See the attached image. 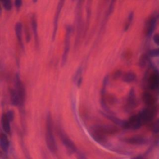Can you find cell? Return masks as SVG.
<instances>
[{
	"label": "cell",
	"instance_id": "20",
	"mask_svg": "<svg viewBox=\"0 0 159 159\" xmlns=\"http://www.w3.org/2000/svg\"><path fill=\"white\" fill-rule=\"evenodd\" d=\"M7 117L8 118V119L9 120V121H12L14 119V112L12 111H9L6 114Z\"/></svg>",
	"mask_w": 159,
	"mask_h": 159
},
{
	"label": "cell",
	"instance_id": "25",
	"mask_svg": "<svg viewBox=\"0 0 159 159\" xmlns=\"http://www.w3.org/2000/svg\"><path fill=\"white\" fill-rule=\"evenodd\" d=\"M132 159H144V158H143V156H142V155H139L135 156V157L132 158Z\"/></svg>",
	"mask_w": 159,
	"mask_h": 159
},
{
	"label": "cell",
	"instance_id": "12",
	"mask_svg": "<svg viewBox=\"0 0 159 159\" xmlns=\"http://www.w3.org/2000/svg\"><path fill=\"white\" fill-rule=\"evenodd\" d=\"M15 31H16V37L17 38L18 42L20 43V45H23L22 43V24L20 22H17L15 26Z\"/></svg>",
	"mask_w": 159,
	"mask_h": 159
},
{
	"label": "cell",
	"instance_id": "5",
	"mask_svg": "<svg viewBox=\"0 0 159 159\" xmlns=\"http://www.w3.org/2000/svg\"><path fill=\"white\" fill-rule=\"evenodd\" d=\"M16 92L19 97L21 104L23 103L25 99V89L23 86L22 83L21 82L19 76L18 75L16 76Z\"/></svg>",
	"mask_w": 159,
	"mask_h": 159
},
{
	"label": "cell",
	"instance_id": "11",
	"mask_svg": "<svg viewBox=\"0 0 159 159\" xmlns=\"http://www.w3.org/2000/svg\"><path fill=\"white\" fill-rule=\"evenodd\" d=\"M1 123H2V127L4 130V131L6 133H9L11 127H10V121L7 117L6 114H3L1 118Z\"/></svg>",
	"mask_w": 159,
	"mask_h": 159
},
{
	"label": "cell",
	"instance_id": "24",
	"mask_svg": "<svg viewBox=\"0 0 159 159\" xmlns=\"http://www.w3.org/2000/svg\"><path fill=\"white\" fill-rule=\"evenodd\" d=\"M22 5V1L20 0H16L15 1V6L17 8H19Z\"/></svg>",
	"mask_w": 159,
	"mask_h": 159
},
{
	"label": "cell",
	"instance_id": "23",
	"mask_svg": "<svg viewBox=\"0 0 159 159\" xmlns=\"http://www.w3.org/2000/svg\"><path fill=\"white\" fill-rule=\"evenodd\" d=\"M77 159H88L84 154L81 152H77Z\"/></svg>",
	"mask_w": 159,
	"mask_h": 159
},
{
	"label": "cell",
	"instance_id": "4",
	"mask_svg": "<svg viewBox=\"0 0 159 159\" xmlns=\"http://www.w3.org/2000/svg\"><path fill=\"white\" fill-rule=\"evenodd\" d=\"M60 135L61 137V141L63 142L64 145L66 148L67 150L70 153H73L76 152V148L75 145L74 143L68 138V136H66L65 134L63 132H60Z\"/></svg>",
	"mask_w": 159,
	"mask_h": 159
},
{
	"label": "cell",
	"instance_id": "16",
	"mask_svg": "<svg viewBox=\"0 0 159 159\" xmlns=\"http://www.w3.org/2000/svg\"><path fill=\"white\" fill-rule=\"evenodd\" d=\"M155 24H156V19L155 18H152L151 19L150 21V23H149V25H148V29H147V35L148 36H150L153 32V30L155 29Z\"/></svg>",
	"mask_w": 159,
	"mask_h": 159
},
{
	"label": "cell",
	"instance_id": "17",
	"mask_svg": "<svg viewBox=\"0 0 159 159\" xmlns=\"http://www.w3.org/2000/svg\"><path fill=\"white\" fill-rule=\"evenodd\" d=\"M32 30L35 35V40H37V21L34 16L32 19Z\"/></svg>",
	"mask_w": 159,
	"mask_h": 159
},
{
	"label": "cell",
	"instance_id": "15",
	"mask_svg": "<svg viewBox=\"0 0 159 159\" xmlns=\"http://www.w3.org/2000/svg\"><path fill=\"white\" fill-rule=\"evenodd\" d=\"M135 79H136V75H135V73L132 72H128L125 73L123 78V80L125 82H127V83L132 82L134 81Z\"/></svg>",
	"mask_w": 159,
	"mask_h": 159
},
{
	"label": "cell",
	"instance_id": "3",
	"mask_svg": "<svg viewBox=\"0 0 159 159\" xmlns=\"http://www.w3.org/2000/svg\"><path fill=\"white\" fill-rule=\"evenodd\" d=\"M143 125L142 121L139 114L132 116L128 121H125L124 128L130 129L132 130H137Z\"/></svg>",
	"mask_w": 159,
	"mask_h": 159
},
{
	"label": "cell",
	"instance_id": "21",
	"mask_svg": "<svg viewBox=\"0 0 159 159\" xmlns=\"http://www.w3.org/2000/svg\"><path fill=\"white\" fill-rule=\"evenodd\" d=\"M150 55L151 57H155L159 56V48L154 49V50H151L150 52Z\"/></svg>",
	"mask_w": 159,
	"mask_h": 159
},
{
	"label": "cell",
	"instance_id": "18",
	"mask_svg": "<svg viewBox=\"0 0 159 159\" xmlns=\"http://www.w3.org/2000/svg\"><path fill=\"white\" fill-rule=\"evenodd\" d=\"M152 130L153 132L157 134L159 133V119H158L152 125Z\"/></svg>",
	"mask_w": 159,
	"mask_h": 159
},
{
	"label": "cell",
	"instance_id": "1",
	"mask_svg": "<svg viewBox=\"0 0 159 159\" xmlns=\"http://www.w3.org/2000/svg\"><path fill=\"white\" fill-rule=\"evenodd\" d=\"M46 143L49 150L55 153L57 150V145L53 136L52 131V117L50 114H48L47 117V125H46Z\"/></svg>",
	"mask_w": 159,
	"mask_h": 159
},
{
	"label": "cell",
	"instance_id": "7",
	"mask_svg": "<svg viewBox=\"0 0 159 159\" xmlns=\"http://www.w3.org/2000/svg\"><path fill=\"white\" fill-rule=\"evenodd\" d=\"M148 86L151 89H159V73L155 71L150 76L148 81Z\"/></svg>",
	"mask_w": 159,
	"mask_h": 159
},
{
	"label": "cell",
	"instance_id": "13",
	"mask_svg": "<svg viewBox=\"0 0 159 159\" xmlns=\"http://www.w3.org/2000/svg\"><path fill=\"white\" fill-rule=\"evenodd\" d=\"M11 99L12 104L14 106H18L21 104L19 97L16 90H12L11 91Z\"/></svg>",
	"mask_w": 159,
	"mask_h": 159
},
{
	"label": "cell",
	"instance_id": "8",
	"mask_svg": "<svg viewBox=\"0 0 159 159\" xmlns=\"http://www.w3.org/2000/svg\"><path fill=\"white\" fill-rule=\"evenodd\" d=\"M125 141L132 145H142L145 143V139L141 136H134L126 139Z\"/></svg>",
	"mask_w": 159,
	"mask_h": 159
},
{
	"label": "cell",
	"instance_id": "22",
	"mask_svg": "<svg viewBox=\"0 0 159 159\" xmlns=\"http://www.w3.org/2000/svg\"><path fill=\"white\" fill-rule=\"evenodd\" d=\"M153 41L157 45H159V34H156L153 36Z\"/></svg>",
	"mask_w": 159,
	"mask_h": 159
},
{
	"label": "cell",
	"instance_id": "9",
	"mask_svg": "<svg viewBox=\"0 0 159 159\" xmlns=\"http://www.w3.org/2000/svg\"><path fill=\"white\" fill-rule=\"evenodd\" d=\"M63 1H60L57 7V12H56V14L55 16V20H54V31H53V39L55 38V34H56V32H57V24H58V17H59V14L60 12V11L61 9V7L63 6Z\"/></svg>",
	"mask_w": 159,
	"mask_h": 159
},
{
	"label": "cell",
	"instance_id": "19",
	"mask_svg": "<svg viewBox=\"0 0 159 159\" xmlns=\"http://www.w3.org/2000/svg\"><path fill=\"white\" fill-rule=\"evenodd\" d=\"M2 2H3L4 7L7 11H9V10L11 9V8H12V3H11V1L6 0V1H4Z\"/></svg>",
	"mask_w": 159,
	"mask_h": 159
},
{
	"label": "cell",
	"instance_id": "14",
	"mask_svg": "<svg viewBox=\"0 0 159 159\" xmlns=\"http://www.w3.org/2000/svg\"><path fill=\"white\" fill-rule=\"evenodd\" d=\"M143 99L144 102L150 106H152L155 102L153 97L150 94H148L147 93H145L143 94Z\"/></svg>",
	"mask_w": 159,
	"mask_h": 159
},
{
	"label": "cell",
	"instance_id": "2",
	"mask_svg": "<svg viewBox=\"0 0 159 159\" xmlns=\"http://www.w3.org/2000/svg\"><path fill=\"white\" fill-rule=\"evenodd\" d=\"M155 114L156 109L153 106H150V107L146 108L139 113L143 124L151 121L155 117Z\"/></svg>",
	"mask_w": 159,
	"mask_h": 159
},
{
	"label": "cell",
	"instance_id": "6",
	"mask_svg": "<svg viewBox=\"0 0 159 159\" xmlns=\"http://www.w3.org/2000/svg\"><path fill=\"white\" fill-rule=\"evenodd\" d=\"M66 33L65 36V48H64V53L62 57V64L64 65L66 61L68 53L69 52L70 48V32L71 29L68 27L66 29Z\"/></svg>",
	"mask_w": 159,
	"mask_h": 159
},
{
	"label": "cell",
	"instance_id": "10",
	"mask_svg": "<svg viewBox=\"0 0 159 159\" xmlns=\"http://www.w3.org/2000/svg\"><path fill=\"white\" fill-rule=\"evenodd\" d=\"M0 146L4 152H7L9 148V140L7 136L4 134H0Z\"/></svg>",
	"mask_w": 159,
	"mask_h": 159
}]
</instances>
